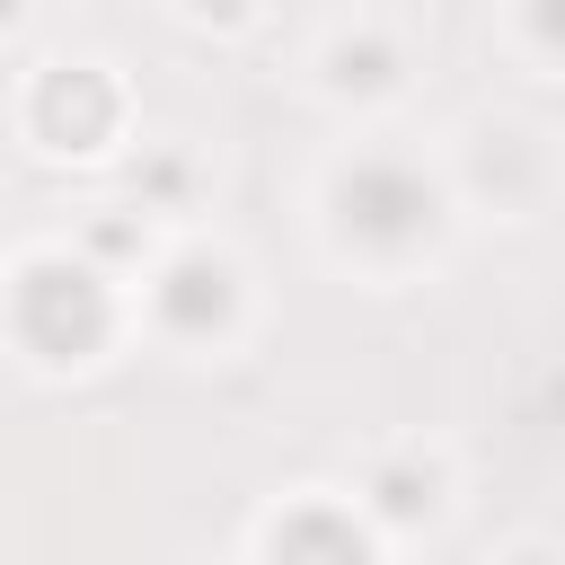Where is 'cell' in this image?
Masks as SVG:
<instances>
[{
  "instance_id": "8992f818",
  "label": "cell",
  "mask_w": 565,
  "mask_h": 565,
  "mask_svg": "<svg viewBox=\"0 0 565 565\" xmlns=\"http://www.w3.org/2000/svg\"><path fill=\"white\" fill-rule=\"evenodd\" d=\"M327 79H335V88H388V79H397V53H388V44H335V53H327Z\"/></svg>"
},
{
  "instance_id": "7a4b0ae2",
  "label": "cell",
  "mask_w": 565,
  "mask_h": 565,
  "mask_svg": "<svg viewBox=\"0 0 565 565\" xmlns=\"http://www.w3.org/2000/svg\"><path fill=\"white\" fill-rule=\"evenodd\" d=\"M9 309H18V335L44 362H88L97 335H106V318H115L106 309V282L88 265H71V256H35L18 274V291H9Z\"/></svg>"
},
{
  "instance_id": "9c48e42d",
  "label": "cell",
  "mask_w": 565,
  "mask_h": 565,
  "mask_svg": "<svg viewBox=\"0 0 565 565\" xmlns=\"http://www.w3.org/2000/svg\"><path fill=\"white\" fill-rule=\"evenodd\" d=\"M9 18H18V0H0V26H9Z\"/></svg>"
},
{
  "instance_id": "ba28073f",
  "label": "cell",
  "mask_w": 565,
  "mask_h": 565,
  "mask_svg": "<svg viewBox=\"0 0 565 565\" xmlns=\"http://www.w3.org/2000/svg\"><path fill=\"white\" fill-rule=\"evenodd\" d=\"M530 35L556 53V44H565V0H530Z\"/></svg>"
},
{
  "instance_id": "3957f363",
  "label": "cell",
  "mask_w": 565,
  "mask_h": 565,
  "mask_svg": "<svg viewBox=\"0 0 565 565\" xmlns=\"http://www.w3.org/2000/svg\"><path fill=\"white\" fill-rule=\"evenodd\" d=\"M26 124L44 132V150H106L115 124H124V88H115L106 71H88V62H79V71H44Z\"/></svg>"
},
{
  "instance_id": "5b68a950",
  "label": "cell",
  "mask_w": 565,
  "mask_h": 565,
  "mask_svg": "<svg viewBox=\"0 0 565 565\" xmlns=\"http://www.w3.org/2000/svg\"><path fill=\"white\" fill-rule=\"evenodd\" d=\"M274 547H282V556H300V547L362 556V530H353V521H327V512H291V521H274Z\"/></svg>"
},
{
  "instance_id": "277c9868",
  "label": "cell",
  "mask_w": 565,
  "mask_h": 565,
  "mask_svg": "<svg viewBox=\"0 0 565 565\" xmlns=\"http://www.w3.org/2000/svg\"><path fill=\"white\" fill-rule=\"evenodd\" d=\"M159 327L168 335H185V344H212L230 318H238V274L221 265V256H177L168 274H159Z\"/></svg>"
},
{
  "instance_id": "52a82bcc",
  "label": "cell",
  "mask_w": 565,
  "mask_h": 565,
  "mask_svg": "<svg viewBox=\"0 0 565 565\" xmlns=\"http://www.w3.org/2000/svg\"><path fill=\"white\" fill-rule=\"evenodd\" d=\"M371 494H380L388 521H415V512H433V468H424V477H415V468H388Z\"/></svg>"
},
{
  "instance_id": "6da1fadb",
  "label": "cell",
  "mask_w": 565,
  "mask_h": 565,
  "mask_svg": "<svg viewBox=\"0 0 565 565\" xmlns=\"http://www.w3.org/2000/svg\"><path fill=\"white\" fill-rule=\"evenodd\" d=\"M335 230L353 247H371V256H415L441 230V194H433V177L415 159L371 150V159H353L335 177Z\"/></svg>"
}]
</instances>
